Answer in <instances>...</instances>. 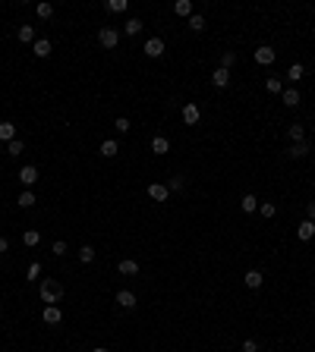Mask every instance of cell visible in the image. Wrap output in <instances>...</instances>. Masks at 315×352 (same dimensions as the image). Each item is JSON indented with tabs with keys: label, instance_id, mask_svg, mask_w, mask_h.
<instances>
[{
	"label": "cell",
	"instance_id": "1",
	"mask_svg": "<svg viewBox=\"0 0 315 352\" xmlns=\"http://www.w3.org/2000/svg\"><path fill=\"white\" fill-rule=\"evenodd\" d=\"M38 296H41V302H47V305H57L63 299V286L57 280H41V286H38Z\"/></svg>",
	"mask_w": 315,
	"mask_h": 352
},
{
	"label": "cell",
	"instance_id": "2",
	"mask_svg": "<svg viewBox=\"0 0 315 352\" xmlns=\"http://www.w3.org/2000/svg\"><path fill=\"white\" fill-rule=\"evenodd\" d=\"M98 41H101V47L114 50L117 44H120V32H117V29H110V25H107V29H101V32H98Z\"/></svg>",
	"mask_w": 315,
	"mask_h": 352
},
{
	"label": "cell",
	"instance_id": "3",
	"mask_svg": "<svg viewBox=\"0 0 315 352\" xmlns=\"http://www.w3.org/2000/svg\"><path fill=\"white\" fill-rule=\"evenodd\" d=\"M255 63H259V66H271V63H274V60H277V50L274 47H268V44H262V47H255Z\"/></svg>",
	"mask_w": 315,
	"mask_h": 352
},
{
	"label": "cell",
	"instance_id": "4",
	"mask_svg": "<svg viewBox=\"0 0 315 352\" xmlns=\"http://www.w3.org/2000/svg\"><path fill=\"white\" fill-rule=\"evenodd\" d=\"M41 321H45V324H50V327H54V324H60V321H63V312H60V305H45V312H41Z\"/></svg>",
	"mask_w": 315,
	"mask_h": 352
},
{
	"label": "cell",
	"instance_id": "5",
	"mask_svg": "<svg viewBox=\"0 0 315 352\" xmlns=\"http://www.w3.org/2000/svg\"><path fill=\"white\" fill-rule=\"evenodd\" d=\"M142 50H145V57L158 60V57H164V41H161V38H148V41H145V47H142Z\"/></svg>",
	"mask_w": 315,
	"mask_h": 352
},
{
	"label": "cell",
	"instance_id": "6",
	"mask_svg": "<svg viewBox=\"0 0 315 352\" xmlns=\"http://www.w3.org/2000/svg\"><path fill=\"white\" fill-rule=\"evenodd\" d=\"M19 183H22L25 189H32V186L38 183V167H32V164L22 167V170H19Z\"/></svg>",
	"mask_w": 315,
	"mask_h": 352
},
{
	"label": "cell",
	"instance_id": "7",
	"mask_svg": "<svg viewBox=\"0 0 315 352\" xmlns=\"http://www.w3.org/2000/svg\"><path fill=\"white\" fill-rule=\"evenodd\" d=\"M199 119H202L199 104H183V123H186V126H195Z\"/></svg>",
	"mask_w": 315,
	"mask_h": 352
},
{
	"label": "cell",
	"instance_id": "8",
	"mask_svg": "<svg viewBox=\"0 0 315 352\" xmlns=\"http://www.w3.org/2000/svg\"><path fill=\"white\" fill-rule=\"evenodd\" d=\"M211 85H215V88H227V85H230V70H218L211 73Z\"/></svg>",
	"mask_w": 315,
	"mask_h": 352
},
{
	"label": "cell",
	"instance_id": "9",
	"mask_svg": "<svg viewBox=\"0 0 315 352\" xmlns=\"http://www.w3.org/2000/svg\"><path fill=\"white\" fill-rule=\"evenodd\" d=\"M50 50H54V47H50V41H47V38H38L35 44H32V54H35L38 60H45V57H50Z\"/></svg>",
	"mask_w": 315,
	"mask_h": 352
},
{
	"label": "cell",
	"instance_id": "10",
	"mask_svg": "<svg viewBox=\"0 0 315 352\" xmlns=\"http://www.w3.org/2000/svg\"><path fill=\"white\" fill-rule=\"evenodd\" d=\"M243 283H246L249 289H259L262 283H265V277H262V271H246V274H243Z\"/></svg>",
	"mask_w": 315,
	"mask_h": 352
},
{
	"label": "cell",
	"instance_id": "11",
	"mask_svg": "<svg viewBox=\"0 0 315 352\" xmlns=\"http://www.w3.org/2000/svg\"><path fill=\"white\" fill-rule=\"evenodd\" d=\"M148 195H151L155 201H167V198H170V192H167L164 183H151V186H148Z\"/></svg>",
	"mask_w": 315,
	"mask_h": 352
},
{
	"label": "cell",
	"instance_id": "12",
	"mask_svg": "<svg viewBox=\"0 0 315 352\" xmlns=\"http://www.w3.org/2000/svg\"><path fill=\"white\" fill-rule=\"evenodd\" d=\"M117 271H120L123 277H135V274H139V261H133V258H123L120 264H117Z\"/></svg>",
	"mask_w": 315,
	"mask_h": 352
},
{
	"label": "cell",
	"instance_id": "13",
	"mask_svg": "<svg viewBox=\"0 0 315 352\" xmlns=\"http://www.w3.org/2000/svg\"><path fill=\"white\" fill-rule=\"evenodd\" d=\"M296 236H300L303 242H309V239L315 236V220H303L300 227H296Z\"/></svg>",
	"mask_w": 315,
	"mask_h": 352
},
{
	"label": "cell",
	"instance_id": "14",
	"mask_svg": "<svg viewBox=\"0 0 315 352\" xmlns=\"http://www.w3.org/2000/svg\"><path fill=\"white\" fill-rule=\"evenodd\" d=\"M98 151L104 154V157H117V154H120V145H117V139H104Z\"/></svg>",
	"mask_w": 315,
	"mask_h": 352
},
{
	"label": "cell",
	"instance_id": "15",
	"mask_svg": "<svg viewBox=\"0 0 315 352\" xmlns=\"http://www.w3.org/2000/svg\"><path fill=\"white\" fill-rule=\"evenodd\" d=\"M16 38H19L22 44H32V41H38V38H35V25H19Z\"/></svg>",
	"mask_w": 315,
	"mask_h": 352
},
{
	"label": "cell",
	"instance_id": "16",
	"mask_svg": "<svg viewBox=\"0 0 315 352\" xmlns=\"http://www.w3.org/2000/svg\"><path fill=\"white\" fill-rule=\"evenodd\" d=\"M16 139V126L10 123V119H3V123H0V142H6V145H10Z\"/></svg>",
	"mask_w": 315,
	"mask_h": 352
},
{
	"label": "cell",
	"instance_id": "17",
	"mask_svg": "<svg viewBox=\"0 0 315 352\" xmlns=\"http://www.w3.org/2000/svg\"><path fill=\"white\" fill-rule=\"evenodd\" d=\"M117 305L120 308H135V296L130 293V289H120V293H117Z\"/></svg>",
	"mask_w": 315,
	"mask_h": 352
},
{
	"label": "cell",
	"instance_id": "18",
	"mask_svg": "<svg viewBox=\"0 0 315 352\" xmlns=\"http://www.w3.org/2000/svg\"><path fill=\"white\" fill-rule=\"evenodd\" d=\"M123 32H126L130 38H135V35L142 32V19H135V16H133V19H126V22H123Z\"/></svg>",
	"mask_w": 315,
	"mask_h": 352
},
{
	"label": "cell",
	"instance_id": "19",
	"mask_svg": "<svg viewBox=\"0 0 315 352\" xmlns=\"http://www.w3.org/2000/svg\"><path fill=\"white\" fill-rule=\"evenodd\" d=\"M240 208L246 211V214H252V211H259V198H255V195L249 192V195H243L240 198Z\"/></svg>",
	"mask_w": 315,
	"mask_h": 352
},
{
	"label": "cell",
	"instance_id": "20",
	"mask_svg": "<svg viewBox=\"0 0 315 352\" xmlns=\"http://www.w3.org/2000/svg\"><path fill=\"white\" fill-rule=\"evenodd\" d=\"M35 192H32V189H25V192L19 195V198H16V204H19V208H35Z\"/></svg>",
	"mask_w": 315,
	"mask_h": 352
},
{
	"label": "cell",
	"instance_id": "21",
	"mask_svg": "<svg viewBox=\"0 0 315 352\" xmlns=\"http://www.w3.org/2000/svg\"><path fill=\"white\" fill-rule=\"evenodd\" d=\"M151 151H155V154H167L170 151V142L164 139V135H155V139H151Z\"/></svg>",
	"mask_w": 315,
	"mask_h": 352
},
{
	"label": "cell",
	"instance_id": "22",
	"mask_svg": "<svg viewBox=\"0 0 315 352\" xmlns=\"http://www.w3.org/2000/svg\"><path fill=\"white\" fill-rule=\"evenodd\" d=\"M287 154H290V157H306V154H309V142H293Z\"/></svg>",
	"mask_w": 315,
	"mask_h": 352
},
{
	"label": "cell",
	"instance_id": "23",
	"mask_svg": "<svg viewBox=\"0 0 315 352\" xmlns=\"http://www.w3.org/2000/svg\"><path fill=\"white\" fill-rule=\"evenodd\" d=\"M287 135H290V142H306V129H303V123H293L290 129H287Z\"/></svg>",
	"mask_w": 315,
	"mask_h": 352
},
{
	"label": "cell",
	"instance_id": "24",
	"mask_svg": "<svg viewBox=\"0 0 315 352\" xmlns=\"http://www.w3.org/2000/svg\"><path fill=\"white\" fill-rule=\"evenodd\" d=\"M280 101H284V107H296V104H300V91H296V88H287Z\"/></svg>",
	"mask_w": 315,
	"mask_h": 352
},
{
	"label": "cell",
	"instance_id": "25",
	"mask_svg": "<svg viewBox=\"0 0 315 352\" xmlns=\"http://www.w3.org/2000/svg\"><path fill=\"white\" fill-rule=\"evenodd\" d=\"M22 242L29 245V248H35V245L41 242V233H38V230H25V233H22Z\"/></svg>",
	"mask_w": 315,
	"mask_h": 352
},
{
	"label": "cell",
	"instance_id": "26",
	"mask_svg": "<svg viewBox=\"0 0 315 352\" xmlns=\"http://www.w3.org/2000/svg\"><path fill=\"white\" fill-rule=\"evenodd\" d=\"M22 151H25V142L22 139H13L10 145H6V154H10V157H19Z\"/></svg>",
	"mask_w": 315,
	"mask_h": 352
},
{
	"label": "cell",
	"instance_id": "27",
	"mask_svg": "<svg viewBox=\"0 0 315 352\" xmlns=\"http://www.w3.org/2000/svg\"><path fill=\"white\" fill-rule=\"evenodd\" d=\"M126 6H130L126 0H107L104 10H107V13H126Z\"/></svg>",
	"mask_w": 315,
	"mask_h": 352
},
{
	"label": "cell",
	"instance_id": "28",
	"mask_svg": "<svg viewBox=\"0 0 315 352\" xmlns=\"http://www.w3.org/2000/svg\"><path fill=\"white\" fill-rule=\"evenodd\" d=\"M174 13H177V16H192V3H189V0H177V3H174Z\"/></svg>",
	"mask_w": 315,
	"mask_h": 352
},
{
	"label": "cell",
	"instance_id": "29",
	"mask_svg": "<svg viewBox=\"0 0 315 352\" xmlns=\"http://www.w3.org/2000/svg\"><path fill=\"white\" fill-rule=\"evenodd\" d=\"M303 76H306V70H303V63H293L290 70H287V79H290V82H300Z\"/></svg>",
	"mask_w": 315,
	"mask_h": 352
},
{
	"label": "cell",
	"instance_id": "30",
	"mask_svg": "<svg viewBox=\"0 0 315 352\" xmlns=\"http://www.w3.org/2000/svg\"><path fill=\"white\" fill-rule=\"evenodd\" d=\"M189 29H192V32H202V29H205V16H202V13H192V16H189Z\"/></svg>",
	"mask_w": 315,
	"mask_h": 352
},
{
	"label": "cell",
	"instance_id": "31",
	"mask_svg": "<svg viewBox=\"0 0 315 352\" xmlns=\"http://www.w3.org/2000/svg\"><path fill=\"white\" fill-rule=\"evenodd\" d=\"M79 261H82V264H91V261H95V248H91V245H82V248H79Z\"/></svg>",
	"mask_w": 315,
	"mask_h": 352
},
{
	"label": "cell",
	"instance_id": "32",
	"mask_svg": "<svg viewBox=\"0 0 315 352\" xmlns=\"http://www.w3.org/2000/svg\"><path fill=\"white\" fill-rule=\"evenodd\" d=\"M265 88H268L271 94H280V91H284V82H280V79H277V76H271V79L265 82Z\"/></svg>",
	"mask_w": 315,
	"mask_h": 352
},
{
	"label": "cell",
	"instance_id": "33",
	"mask_svg": "<svg viewBox=\"0 0 315 352\" xmlns=\"http://www.w3.org/2000/svg\"><path fill=\"white\" fill-rule=\"evenodd\" d=\"M233 63H236V54L233 50H224V54H221V70H230Z\"/></svg>",
	"mask_w": 315,
	"mask_h": 352
},
{
	"label": "cell",
	"instance_id": "34",
	"mask_svg": "<svg viewBox=\"0 0 315 352\" xmlns=\"http://www.w3.org/2000/svg\"><path fill=\"white\" fill-rule=\"evenodd\" d=\"M164 186H167V192H183V176H170Z\"/></svg>",
	"mask_w": 315,
	"mask_h": 352
},
{
	"label": "cell",
	"instance_id": "35",
	"mask_svg": "<svg viewBox=\"0 0 315 352\" xmlns=\"http://www.w3.org/2000/svg\"><path fill=\"white\" fill-rule=\"evenodd\" d=\"M35 13H38V19H50V16H54V6H50V3H38Z\"/></svg>",
	"mask_w": 315,
	"mask_h": 352
},
{
	"label": "cell",
	"instance_id": "36",
	"mask_svg": "<svg viewBox=\"0 0 315 352\" xmlns=\"http://www.w3.org/2000/svg\"><path fill=\"white\" fill-rule=\"evenodd\" d=\"M259 211H262V217H274V214H277V208H274L271 201H262V204H259Z\"/></svg>",
	"mask_w": 315,
	"mask_h": 352
},
{
	"label": "cell",
	"instance_id": "37",
	"mask_svg": "<svg viewBox=\"0 0 315 352\" xmlns=\"http://www.w3.org/2000/svg\"><path fill=\"white\" fill-rule=\"evenodd\" d=\"M114 129H117V132H130V129H133V126H130V119H126V117H117V123H114Z\"/></svg>",
	"mask_w": 315,
	"mask_h": 352
},
{
	"label": "cell",
	"instance_id": "38",
	"mask_svg": "<svg viewBox=\"0 0 315 352\" xmlns=\"http://www.w3.org/2000/svg\"><path fill=\"white\" fill-rule=\"evenodd\" d=\"M38 274H41V264H38V261H32V264H29V271H25V277H29V280H38Z\"/></svg>",
	"mask_w": 315,
	"mask_h": 352
},
{
	"label": "cell",
	"instance_id": "39",
	"mask_svg": "<svg viewBox=\"0 0 315 352\" xmlns=\"http://www.w3.org/2000/svg\"><path fill=\"white\" fill-rule=\"evenodd\" d=\"M50 252H54L57 258H60V255H66V242H63V239H57V242H54V248H50Z\"/></svg>",
	"mask_w": 315,
	"mask_h": 352
},
{
	"label": "cell",
	"instance_id": "40",
	"mask_svg": "<svg viewBox=\"0 0 315 352\" xmlns=\"http://www.w3.org/2000/svg\"><path fill=\"white\" fill-rule=\"evenodd\" d=\"M243 352H259V343H255V340H246V343H243Z\"/></svg>",
	"mask_w": 315,
	"mask_h": 352
},
{
	"label": "cell",
	"instance_id": "41",
	"mask_svg": "<svg viewBox=\"0 0 315 352\" xmlns=\"http://www.w3.org/2000/svg\"><path fill=\"white\" fill-rule=\"evenodd\" d=\"M306 220H315V201H306Z\"/></svg>",
	"mask_w": 315,
	"mask_h": 352
},
{
	"label": "cell",
	"instance_id": "42",
	"mask_svg": "<svg viewBox=\"0 0 315 352\" xmlns=\"http://www.w3.org/2000/svg\"><path fill=\"white\" fill-rule=\"evenodd\" d=\"M0 252H10V242H6V236H0Z\"/></svg>",
	"mask_w": 315,
	"mask_h": 352
},
{
	"label": "cell",
	"instance_id": "43",
	"mask_svg": "<svg viewBox=\"0 0 315 352\" xmlns=\"http://www.w3.org/2000/svg\"><path fill=\"white\" fill-rule=\"evenodd\" d=\"M89 352H107V349L104 346H95V349H89Z\"/></svg>",
	"mask_w": 315,
	"mask_h": 352
}]
</instances>
